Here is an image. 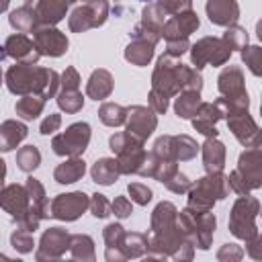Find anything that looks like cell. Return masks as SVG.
Listing matches in <instances>:
<instances>
[{
  "instance_id": "cell-21",
  "label": "cell",
  "mask_w": 262,
  "mask_h": 262,
  "mask_svg": "<svg viewBox=\"0 0 262 262\" xmlns=\"http://www.w3.org/2000/svg\"><path fill=\"white\" fill-rule=\"evenodd\" d=\"M25 4L33 6L41 25H57L68 10V0H27Z\"/></svg>"
},
{
  "instance_id": "cell-29",
  "label": "cell",
  "mask_w": 262,
  "mask_h": 262,
  "mask_svg": "<svg viewBox=\"0 0 262 262\" xmlns=\"http://www.w3.org/2000/svg\"><path fill=\"white\" fill-rule=\"evenodd\" d=\"M90 176L96 184H102V186H111L117 182V178L121 176V170H119V164L115 158H100L92 164L90 168Z\"/></svg>"
},
{
  "instance_id": "cell-8",
  "label": "cell",
  "mask_w": 262,
  "mask_h": 262,
  "mask_svg": "<svg viewBox=\"0 0 262 262\" xmlns=\"http://www.w3.org/2000/svg\"><path fill=\"white\" fill-rule=\"evenodd\" d=\"M231 55V49L221 37H203L190 47V61L194 70L205 66H223Z\"/></svg>"
},
{
  "instance_id": "cell-14",
  "label": "cell",
  "mask_w": 262,
  "mask_h": 262,
  "mask_svg": "<svg viewBox=\"0 0 262 262\" xmlns=\"http://www.w3.org/2000/svg\"><path fill=\"white\" fill-rule=\"evenodd\" d=\"M235 172L239 174V178L246 182V186L250 190H256L262 186V151H260V145L248 147L239 156Z\"/></svg>"
},
{
  "instance_id": "cell-42",
  "label": "cell",
  "mask_w": 262,
  "mask_h": 262,
  "mask_svg": "<svg viewBox=\"0 0 262 262\" xmlns=\"http://www.w3.org/2000/svg\"><path fill=\"white\" fill-rule=\"evenodd\" d=\"M223 41H225V45L233 51V49H244L246 45H248V31L244 29V27H237V25H231V27H227V31L223 33V37H221Z\"/></svg>"
},
{
  "instance_id": "cell-23",
  "label": "cell",
  "mask_w": 262,
  "mask_h": 262,
  "mask_svg": "<svg viewBox=\"0 0 262 262\" xmlns=\"http://www.w3.org/2000/svg\"><path fill=\"white\" fill-rule=\"evenodd\" d=\"M102 237H104V244H106V252H104V258L108 262H121V260H127L125 252H123V237H125V229L121 223H108L102 231Z\"/></svg>"
},
{
  "instance_id": "cell-20",
  "label": "cell",
  "mask_w": 262,
  "mask_h": 262,
  "mask_svg": "<svg viewBox=\"0 0 262 262\" xmlns=\"http://www.w3.org/2000/svg\"><path fill=\"white\" fill-rule=\"evenodd\" d=\"M223 119L219 106L215 102H201V106L196 108L194 117H192V127L203 133L205 137H217V121Z\"/></svg>"
},
{
  "instance_id": "cell-35",
  "label": "cell",
  "mask_w": 262,
  "mask_h": 262,
  "mask_svg": "<svg viewBox=\"0 0 262 262\" xmlns=\"http://www.w3.org/2000/svg\"><path fill=\"white\" fill-rule=\"evenodd\" d=\"M70 254H72L74 260L92 262V260L96 258L92 237L86 235V233H74V235L70 237Z\"/></svg>"
},
{
  "instance_id": "cell-62",
  "label": "cell",
  "mask_w": 262,
  "mask_h": 262,
  "mask_svg": "<svg viewBox=\"0 0 262 262\" xmlns=\"http://www.w3.org/2000/svg\"><path fill=\"white\" fill-rule=\"evenodd\" d=\"M141 2H149V0H141Z\"/></svg>"
},
{
  "instance_id": "cell-52",
  "label": "cell",
  "mask_w": 262,
  "mask_h": 262,
  "mask_svg": "<svg viewBox=\"0 0 262 262\" xmlns=\"http://www.w3.org/2000/svg\"><path fill=\"white\" fill-rule=\"evenodd\" d=\"M149 108L156 113V115H162V113H166L168 111V100L170 98H166L164 94H160V92H156V90H149Z\"/></svg>"
},
{
  "instance_id": "cell-15",
  "label": "cell",
  "mask_w": 262,
  "mask_h": 262,
  "mask_svg": "<svg viewBox=\"0 0 262 262\" xmlns=\"http://www.w3.org/2000/svg\"><path fill=\"white\" fill-rule=\"evenodd\" d=\"M225 119H227L229 131L233 133V137H235L242 145H246V147H256V145H260V127H258V123L248 115V111L229 115V117H225Z\"/></svg>"
},
{
  "instance_id": "cell-33",
  "label": "cell",
  "mask_w": 262,
  "mask_h": 262,
  "mask_svg": "<svg viewBox=\"0 0 262 262\" xmlns=\"http://www.w3.org/2000/svg\"><path fill=\"white\" fill-rule=\"evenodd\" d=\"M170 14L158 4V2H151V4H147L145 8H143V12H141V27H145L147 31H151V33H156V35H160L162 37V29H164V23H166V18H168Z\"/></svg>"
},
{
  "instance_id": "cell-39",
  "label": "cell",
  "mask_w": 262,
  "mask_h": 262,
  "mask_svg": "<svg viewBox=\"0 0 262 262\" xmlns=\"http://www.w3.org/2000/svg\"><path fill=\"white\" fill-rule=\"evenodd\" d=\"M41 164V151L35 147V145H23L18 151H16V166L23 170V172H33L37 166Z\"/></svg>"
},
{
  "instance_id": "cell-5",
  "label": "cell",
  "mask_w": 262,
  "mask_h": 262,
  "mask_svg": "<svg viewBox=\"0 0 262 262\" xmlns=\"http://www.w3.org/2000/svg\"><path fill=\"white\" fill-rule=\"evenodd\" d=\"M108 147L117 156L115 160L119 164L121 174H137V170L147 154L143 149V141L133 137L129 131H119V133L111 135Z\"/></svg>"
},
{
  "instance_id": "cell-49",
  "label": "cell",
  "mask_w": 262,
  "mask_h": 262,
  "mask_svg": "<svg viewBox=\"0 0 262 262\" xmlns=\"http://www.w3.org/2000/svg\"><path fill=\"white\" fill-rule=\"evenodd\" d=\"M133 213V205L127 196H117L113 203H111V215L119 217V219H125Z\"/></svg>"
},
{
  "instance_id": "cell-7",
  "label": "cell",
  "mask_w": 262,
  "mask_h": 262,
  "mask_svg": "<svg viewBox=\"0 0 262 262\" xmlns=\"http://www.w3.org/2000/svg\"><path fill=\"white\" fill-rule=\"evenodd\" d=\"M90 143V125L86 121L72 123L63 133L53 135L51 147L57 156L63 158H80Z\"/></svg>"
},
{
  "instance_id": "cell-6",
  "label": "cell",
  "mask_w": 262,
  "mask_h": 262,
  "mask_svg": "<svg viewBox=\"0 0 262 262\" xmlns=\"http://www.w3.org/2000/svg\"><path fill=\"white\" fill-rule=\"evenodd\" d=\"M260 211V203L258 199L250 196V194H239V199L233 203L231 207V215H229V231L237 237V239H252L254 235H258V225H256V217Z\"/></svg>"
},
{
  "instance_id": "cell-4",
  "label": "cell",
  "mask_w": 262,
  "mask_h": 262,
  "mask_svg": "<svg viewBox=\"0 0 262 262\" xmlns=\"http://www.w3.org/2000/svg\"><path fill=\"white\" fill-rule=\"evenodd\" d=\"M229 180L225 174L221 172H207L205 176H201L194 184H190L188 188V203L186 207L203 213V211H211L215 201H221L229 194Z\"/></svg>"
},
{
  "instance_id": "cell-46",
  "label": "cell",
  "mask_w": 262,
  "mask_h": 262,
  "mask_svg": "<svg viewBox=\"0 0 262 262\" xmlns=\"http://www.w3.org/2000/svg\"><path fill=\"white\" fill-rule=\"evenodd\" d=\"M127 190H129L131 201L137 203V205H147L151 201V188L143 182H129Z\"/></svg>"
},
{
  "instance_id": "cell-10",
  "label": "cell",
  "mask_w": 262,
  "mask_h": 262,
  "mask_svg": "<svg viewBox=\"0 0 262 262\" xmlns=\"http://www.w3.org/2000/svg\"><path fill=\"white\" fill-rule=\"evenodd\" d=\"M88 203H90V196L84 194L82 190L57 194L55 199L49 201V217L59 221H76L80 215L86 213Z\"/></svg>"
},
{
  "instance_id": "cell-54",
  "label": "cell",
  "mask_w": 262,
  "mask_h": 262,
  "mask_svg": "<svg viewBox=\"0 0 262 262\" xmlns=\"http://www.w3.org/2000/svg\"><path fill=\"white\" fill-rule=\"evenodd\" d=\"M59 86L61 88H80V74L76 72V68H66V72L59 78Z\"/></svg>"
},
{
  "instance_id": "cell-22",
  "label": "cell",
  "mask_w": 262,
  "mask_h": 262,
  "mask_svg": "<svg viewBox=\"0 0 262 262\" xmlns=\"http://www.w3.org/2000/svg\"><path fill=\"white\" fill-rule=\"evenodd\" d=\"M217 88H219L221 96H225V98H237V96L248 94L246 86H244V72H242V68L227 66L219 74V78H217Z\"/></svg>"
},
{
  "instance_id": "cell-12",
  "label": "cell",
  "mask_w": 262,
  "mask_h": 262,
  "mask_svg": "<svg viewBox=\"0 0 262 262\" xmlns=\"http://www.w3.org/2000/svg\"><path fill=\"white\" fill-rule=\"evenodd\" d=\"M33 41L41 55L59 57L68 51V37L53 25H39L33 31Z\"/></svg>"
},
{
  "instance_id": "cell-58",
  "label": "cell",
  "mask_w": 262,
  "mask_h": 262,
  "mask_svg": "<svg viewBox=\"0 0 262 262\" xmlns=\"http://www.w3.org/2000/svg\"><path fill=\"white\" fill-rule=\"evenodd\" d=\"M4 57H6V51H4V45H0V63ZM0 86H2V68H0Z\"/></svg>"
},
{
  "instance_id": "cell-57",
  "label": "cell",
  "mask_w": 262,
  "mask_h": 262,
  "mask_svg": "<svg viewBox=\"0 0 262 262\" xmlns=\"http://www.w3.org/2000/svg\"><path fill=\"white\" fill-rule=\"evenodd\" d=\"M4 178H6V164H4V160L0 158V188H2V184H4Z\"/></svg>"
},
{
  "instance_id": "cell-47",
  "label": "cell",
  "mask_w": 262,
  "mask_h": 262,
  "mask_svg": "<svg viewBox=\"0 0 262 262\" xmlns=\"http://www.w3.org/2000/svg\"><path fill=\"white\" fill-rule=\"evenodd\" d=\"M190 180L178 170V172H174L166 182H164V186L168 188V190H172V192H176V194H184V192H188V188H190Z\"/></svg>"
},
{
  "instance_id": "cell-53",
  "label": "cell",
  "mask_w": 262,
  "mask_h": 262,
  "mask_svg": "<svg viewBox=\"0 0 262 262\" xmlns=\"http://www.w3.org/2000/svg\"><path fill=\"white\" fill-rule=\"evenodd\" d=\"M190 49V43H188V37H184V39H170V41H166V53H170V55H176V57H180L184 51H188Z\"/></svg>"
},
{
  "instance_id": "cell-59",
  "label": "cell",
  "mask_w": 262,
  "mask_h": 262,
  "mask_svg": "<svg viewBox=\"0 0 262 262\" xmlns=\"http://www.w3.org/2000/svg\"><path fill=\"white\" fill-rule=\"evenodd\" d=\"M8 4H10V0H0V14H2V12L8 8Z\"/></svg>"
},
{
  "instance_id": "cell-16",
  "label": "cell",
  "mask_w": 262,
  "mask_h": 262,
  "mask_svg": "<svg viewBox=\"0 0 262 262\" xmlns=\"http://www.w3.org/2000/svg\"><path fill=\"white\" fill-rule=\"evenodd\" d=\"M199 25H201V20H199L196 12H192V10L176 12V14H170V18H166L164 29H162V37L166 41H170V39H184L190 33H194L199 29Z\"/></svg>"
},
{
  "instance_id": "cell-48",
  "label": "cell",
  "mask_w": 262,
  "mask_h": 262,
  "mask_svg": "<svg viewBox=\"0 0 262 262\" xmlns=\"http://www.w3.org/2000/svg\"><path fill=\"white\" fill-rule=\"evenodd\" d=\"M242 256H244V250L235 244H223L221 250L217 252L219 262H237V260H242Z\"/></svg>"
},
{
  "instance_id": "cell-24",
  "label": "cell",
  "mask_w": 262,
  "mask_h": 262,
  "mask_svg": "<svg viewBox=\"0 0 262 262\" xmlns=\"http://www.w3.org/2000/svg\"><path fill=\"white\" fill-rule=\"evenodd\" d=\"M154 49H156L154 41L143 39V37H131L129 45L125 47V59L133 66H137V68H143L151 61Z\"/></svg>"
},
{
  "instance_id": "cell-50",
  "label": "cell",
  "mask_w": 262,
  "mask_h": 262,
  "mask_svg": "<svg viewBox=\"0 0 262 262\" xmlns=\"http://www.w3.org/2000/svg\"><path fill=\"white\" fill-rule=\"evenodd\" d=\"M59 125H61V115H57V113H49V115L41 121L39 131H41V135H53V133L59 129Z\"/></svg>"
},
{
  "instance_id": "cell-45",
  "label": "cell",
  "mask_w": 262,
  "mask_h": 262,
  "mask_svg": "<svg viewBox=\"0 0 262 262\" xmlns=\"http://www.w3.org/2000/svg\"><path fill=\"white\" fill-rule=\"evenodd\" d=\"M88 209H90V213H92L96 219H104V217H108V215H111V201H108L104 194L96 192V194H92V196H90Z\"/></svg>"
},
{
  "instance_id": "cell-28",
  "label": "cell",
  "mask_w": 262,
  "mask_h": 262,
  "mask_svg": "<svg viewBox=\"0 0 262 262\" xmlns=\"http://www.w3.org/2000/svg\"><path fill=\"white\" fill-rule=\"evenodd\" d=\"M86 174V162L82 158H68L53 170V180L59 184H74Z\"/></svg>"
},
{
  "instance_id": "cell-44",
  "label": "cell",
  "mask_w": 262,
  "mask_h": 262,
  "mask_svg": "<svg viewBox=\"0 0 262 262\" xmlns=\"http://www.w3.org/2000/svg\"><path fill=\"white\" fill-rule=\"evenodd\" d=\"M10 246H12L16 252H20V254H29V252H33V248H35L33 233L27 231V229H20V227H18L16 231L10 233Z\"/></svg>"
},
{
  "instance_id": "cell-40",
  "label": "cell",
  "mask_w": 262,
  "mask_h": 262,
  "mask_svg": "<svg viewBox=\"0 0 262 262\" xmlns=\"http://www.w3.org/2000/svg\"><path fill=\"white\" fill-rule=\"evenodd\" d=\"M174 151H176L178 162H186V160H192L196 156L199 143L188 135H174Z\"/></svg>"
},
{
  "instance_id": "cell-36",
  "label": "cell",
  "mask_w": 262,
  "mask_h": 262,
  "mask_svg": "<svg viewBox=\"0 0 262 262\" xmlns=\"http://www.w3.org/2000/svg\"><path fill=\"white\" fill-rule=\"evenodd\" d=\"M57 106L61 111H66L68 115H74L78 111H82L84 106V96L80 92V88H61L57 92Z\"/></svg>"
},
{
  "instance_id": "cell-18",
  "label": "cell",
  "mask_w": 262,
  "mask_h": 262,
  "mask_svg": "<svg viewBox=\"0 0 262 262\" xmlns=\"http://www.w3.org/2000/svg\"><path fill=\"white\" fill-rule=\"evenodd\" d=\"M0 207L16 221L18 217H23L27 213V209L31 207L27 188L23 184H8L0 188Z\"/></svg>"
},
{
  "instance_id": "cell-37",
  "label": "cell",
  "mask_w": 262,
  "mask_h": 262,
  "mask_svg": "<svg viewBox=\"0 0 262 262\" xmlns=\"http://www.w3.org/2000/svg\"><path fill=\"white\" fill-rule=\"evenodd\" d=\"M98 117L104 125L108 127H119L125 123V117H127V108L117 104V102H102L100 108H98Z\"/></svg>"
},
{
  "instance_id": "cell-41",
  "label": "cell",
  "mask_w": 262,
  "mask_h": 262,
  "mask_svg": "<svg viewBox=\"0 0 262 262\" xmlns=\"http://www.w3.org/2000/svg\"><path fill=\"white\" fill-rule=\"evenodd\" d=\"M151 154L162 162H178L174 151V135H162L156 139Z\"/></svg>"
},
{
  "instance_id": "cell-9",
  "label": "cell",
  "mask_w": 262,
  "mask_h": 262,
  "mask_svg": "<svg viewBox=\"0 0 262 262\" xmlns=\"http://www.w3.org/2000/svg\"><path fill=\"white\" fill-rule=\"evenodd\" d=\"M111 8L106 0H88L82 6H76L68 18V27L72 33H84L88 29H96L104 25Z\"/></svg>"
},
{
  "instance_id": "cell-31",
  "label": "cell",
  "mask_w": 262,
  "mask_h": 262,
  "mask_svg": "<svg viewBox=\"0 0 262 262\" xmlns=\"http://www.w3.org/2000/svg\"><path fill=\"white\" fill-rule=\"evenodd\" d=\"M201 92L199 90H180L174 100V113L180 119H192L196 108L201 106Z\"/></svg>"
},
{
  "instance_id": "cell-32",
  "label": "cell",
  "mask_w": 262,
  "mask_h": 262,
  "mask_svg": "<svg viewBox=\"0 0 262 262\" xmlns=\"http://www.w3.org/2000/svg\"><path fill=\"white\" fill-rule=\"evenodd\" d=\"M25 188H27V194H29L31 207H33V209H35L43 219H47V217H49V199H47V194H45L43 184H41L37 178L29 176V178H27V182H25Z\"/></svg>"
},
{
  "instance_id": "cell-43",
  "label": "cell",
  "mask_w": 262,
  "mask_h": 262,
  "mask_svg": "<svg viewBox=\"0 0 262 262\" xmlns=\"http://www.w3.org/2000/svg\"><path fill=\"white\" fill-rule=\"evenodd\" d=\"M242 59L246 61L248 70L254 76H260L262 74V49L258 45H246L242 49Z\"/></svg>"
},
{
  "instance_id": "cell-27",
  "label": "cell",
  "mask_w": 262,
  "mask_h": 262,
  "mask_svg": "<svg viewBox=\"0 0 262 262\" xmlns=\"http://www.w3.org/2000/svg\"><path fill=\"white\" fill-rule=\"evenodd\" d=\"M113 86H115V82H113L111 72L100 68V70H94V72L90 74V78H88V82H86V94H88L92 100L98 102V100H104V98L111 96Z\"/></svg>"
},
{
  "instance_id": "cell-11",
  "label": "cell",
  "mask_w": 262,
  "mask_h": 262,
  "mask_svg": "<svg viewBox=\"0 0 262 262\" xmlns=\"http://www.w3.org/2000/svg\"><path fill=\"white\" fill-rule=\"evenodd\" d=\"M70 233L63 227H49L43 231L39 239V248L35 252L37 260H59L70 250Z\"/></svg>"
},
{
  "instance_id": "cell-38",
  "label": "cell",
  "mask_w": 262,
  "mask_h": 262,
  "mask_svg": "<svg viewBox=\"0 0 262 262\" xmlns=\"http://www.w3.org/2000/svg\"><path fill=\"white\" fill-rule=\"evenodd\" d=\"M123 252L127 258H141L147 252V235L143 233H127L123 237Z\"/></svg>"
},
{
  "instance_id": "cell-25",
  "label": "cell",
  "mask_w": 262,
  "mask_h": 262,
  "mask_svg": "<svg viewBox=\"0 0 262 262\" xmlns=\"http://www.w3.org/2000/svg\"><path fill=\"white\" fill-rule=\"evenodd\" d=\"M29 135V129L25 123L8 119L4 123H0V151H12L14 147H18L20 141H25V137Z\"/></svg>"
},
{
  "instance_id": "cell-17",
  "label": "cell",
  "mask_w": 262,
  "mask_h": 262,
  "mask_svg": "<svg viewBox=\"0 0 262 262\" xmlns=\"http://www.w3.org/2000/svg\"><path fill=\"white\" fill-rule=\"evenodd\" d=\"M6 57H12L20 63H37L41 53L33 39H29L25 33H14L4 41Z\"/></svg>"
},
{
  "instance_id": "cell-56",
  "label": "cell",
  "mask_w": 262,
  "mask_h": 262,
  "mask_svg": "<svg viewBox=\"0 0 262 262\" xmlns=\"http://www.w3.org/2000/svg\"><path fill=\"white\" fill-rule=\"evenodd\" d=\"M227 180H229V188H231L233 192H237V194H248V192H250V188L246 186V182L239 178V174H237L235 170L227 176Z\"/></svg>"
},
{
  "instance_id": "cell-19",
  "label": "cell",
  "mask_w": 262,
  "mask_h": 262,
  "mask_svg": "<svg viewBox=\"0 0 262 262\" xmlns=\"http://www.w3.org/2000/svg\"><path fill=\"white\" fill-rule=\"evenodd\" d=\"M207 16L213 25L217 27H231L237 25L239 18V6L235 0H209L207 6Z\"/></svg>"
},
{
  "instance_id": "cell-3",
  "label": "cell",
  "mask_w": 262,
  "mask_h": 262,
  "mask_svg": "<svg viewBox=\"0 0 262 262\" xmlns=\"http://www.w3.org/2000/svg\"><path fill=\"white\" fill-rule=\"evenodd\" d=\"M176 225L184 239L192 244V248L199 250H209L213 242V233L217 227V219L211 211L196 213L188 207H184L180 213H176Z\"/></svg>"
},
{
  "instance_id": "cell-13",
  "label": "cell",
  "mask_w": 262,
  "mask_h": 262,
  "mask_svg": "<svg viewBox=\"0 0 262 262\" xmlns=\"http://www.w3.org/2000/svg\"><path fill=\"white\" fill-rule=\"evenodd\" d=\"M125 125L133 137L145 141L158 127V117L151 108L147 106H141V104H133L127 108V117H125Z\"/></svg>"
},
{
  "instance_id": "cell-51",
  "label": "cell",
  "mask_w": 262,
  "mask_h": 262,
  "mask_svg": "<svg viewBox=\"0 0 262 262\" xmlns=\"http://www.w3.org/2000/svg\"><path fill=\"white\" fill-rule=\"evenodd\" d=\"M168 14H176V12H184V10H190L192 6V0H160L158 2Z\"/></svg>"
},
{
  "instance_id": "cell-60",
  "label": "cell",
  "mask_w": 262,
  "mask_h": 262,
  "mask_svg": "<svg viewBox=\"0 0 262 262\" xmlns=\"http://www.w3.org/2000/svg\"><path fill=\"white\" fill-rule=\"evenodd\" d=\"M76 2H82V4H84V2H88V0H68V4H76Z\"/></svg>"
},
{
  "instance_id": "cell-26",
  "label": "cell",
  "mask_w": 262,
  "mask_h": 262,
  "mask_svg": "<svg viewBox=\"0 0 262 262\" xmlns=\"http://www.w3.org/2000/svg\"><path fill=\"white\" fill-rule=\"evenodd\" d=\"M203 154V166L207 172H221L225 166V145L217 137H207V141L199 147Z\"/></svg>"
},
{
  "instance_id": "cell-34",
  "label": "cell",
  "mask_w": 262,
  "mask_h": 262,
  "mask_svg": "<svg viewBox=\"0 0 262 262\" xmlns=\"http://www.w3.org/2000/svg\"><path fill=\"white\" fill-rule=\"evenodd\" d=\"M45 102H47V100L41 98L39 94H25V96H20V98L16 100L14 111H16V115H18L20 119L33 121V119H37V117L43 113Z\"/></svg>"
},
{
  "instance_id": "cell-1",
  "label": "cell",
  "mask_w": 262,
  "mask_h": 262,
  "mask_svg": "<svg viewBox=\"0 0 262 262\" xmlns=\"http://www.w3.org/2000/svg\"><path fill=\"white\" fill-rule=\"evenodd\" d=\"M203 88V78L199 70L184 66L176 55L164 53L151 76V90L164 94L166 98L176 96L180 90H199Z\"/></svg>"
},
{
  "instance_id": "cell-30",
  "label": "cell",
  "mask_w": 262,
  "mask_h": 262,
  "mask_svg": "<svg viewBox=\"0 0 262 262\" xmlns=\"http://www.w3.org/2000/svg\"><path fill=\"white\" fill-rule=\"evenodd\" d=\"M8 23L16 33H33L41 25L39 18H37V12L29 4H23L16 10H12L10 16H8Z\"/></svg>"
},
{
  "instance_id": "cell-61",
  "label": "cell",
  "mask_w": 262,
  "mask_h": 262,
  "mask_svg": "<svg viewBox=\"0 0 262 262\" xmlns=\"http://www.w3.org/2000/svg\"><path fill=\"white\" fill-rule=\"evenodd\" d=\"M0 260H8V256H4V254H0Z\"/></svg>"
},
{
  "instance_id": "cell-2",
  "label": "cell",
  "mask_w": 262,
  "mask_h": 262,
  "mask_svg": "<svg viewBox=\"0 0 262 262\" xmlns=\"http://www.w3.org/2000/svg\"><path fill=\"white\" fill-rule=\"evenodd\" d=\"M6 86L12 94H39L41 98L49 100L57 94L59 76L55 70L41 68L35 63H16L6 72Z\"/></svg>"
},
{
  "instance_id": "cell-55",
  "label": "cell",
  "mask_w": 262,
  "mask_h": 262,
  "mask_svg": "<svg viewBox=\"0 0 262 262\" xmlns=\"http://www.w3.org/2000/svg\"><path fill=\"white\" fill-rule=\"evenodd\" d=\"M246 252H248L254 260H260V258H262V237H260V233L246 242Z\"/></svg>"
}]
</instances>
